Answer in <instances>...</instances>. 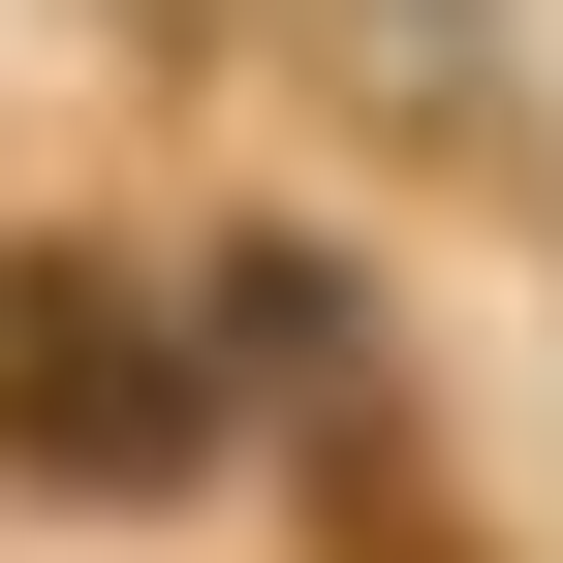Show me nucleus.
I'll return each instance as SVG.
<instances>
[{
	"mask_svg": "<svg viewBox=\"0 0 563 563\" xmlns=\"http://www.w3.org/2000/svg\"><path fill=\"white\" fill-rule=\"evenodd\" d=\"M220 470V344L157 313L125 251H0V501H188Z\"/></svg>",
	"mask_w": 563,
	"mask_h": 563,
	"instance_id": "1",
	"label": "nucleus"
}]
</instances>
